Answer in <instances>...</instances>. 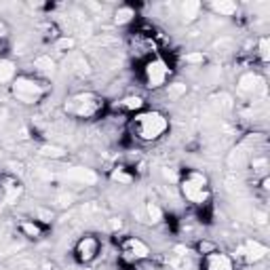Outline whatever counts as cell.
Listing matches in <instances>:
<instances>
[{
  "label": "cell",
  "mask_w": 270,
  "mask_h": 270,
  "mask_svg": "<svg viewBox=\"0 0 270 270\" xmlns=\"http://www.w3.org/2000/svg\"><path fill=\"white\" fill-rule=\"evenodd\" d=\"M167 129H169V121L161 112H141L133 118V133L144 141L159 139Z\"/></svg>",
  "instance_id": "6da1fadb"
},
{
  "label": "cell",
  "mask_w": 270,
  "mask_h": 270,
  "mask_svg": "<svg viewBox=\"0 0 270 270\" xmlns=\"http://www.w3.org/2000/svg\"><path fill=\"white\" fill-rule=\"evenodd\" d=\"M182 194L188 198L190 203L196 205H203L207 198H209V182L203 173H188L186 177L182 179Z\"/></svg>",
  "instance_id": "7a4b0ae2"
},
{
  "label": "cell",
  "mask_w": 270,
  "mask_h": 270,
  "mask_svg": "<svg viewBox=\"0 0 270 270\" xmlns=\"http://www.w3.org/2000/svg\"><path fill=\"white\" fill-rule=\"evenodd\" d=\"M11 93L17 102L23 104H36L38 99L45 95V87L40 82H36L34 78H27V76H17L11 84Z\"/></svg>",
  "instance_id": "3957f363"
},
{
  "label": "cell",
  "mask_w": 270,
  "mask_h": 270,
  "mask_svg": "<svg viewBox=\"0 0 270 270\" xmlns=\"http://www.w3.org/2000/svg\"><path fill=\"white\" fill-rule=\"evenodd\" d=\"M99 108H102V102H99V97H95L91 93L74 95L72 99H68V104H66V110L74 116H93Z\"/></svg>",
  "instance_id": "277c9868"
},
{
  "label": "cell",
  "mask_w": 270,
  "mask_h": 270,
  "mask_svg": "<svg viewBox=\"0 0 270 270\" xmlns=\"http://www.w3.org/2000/svg\"><path fill=\"white\" fill-rule=\"evenodd\" d=\"M144 76H146V84L150 89H159L167 82L169 76V66L163 59H152L146 64L144 68Z\"/></svg>",
  "instance_id": "5b68a950"
},
{
  "label": "cell",
  "mask_w": 270,
  "mask_h": 270,
  "mask_svg": "<svg viewBox=\"0 0 270 270\" xmlns=\"http://www.w3.org/2000/svg\"><path fill=\"white\" fill-rule=\"evenodd\" d=\"M99 251V241L95 236H84L76 245V260L78 262H91Z\"/></svg>",
  "instance_id": "8992f818"
},
{
  "label": "cell",
  "mask_w": 270,
  "mask_h": 270,
  "mask_svg": "<svg viewBox=\"0 0 270 270\" xmlns=\"http://www.w3.org/2000/svg\"><path fill=\"white\" fill-rule=\"evenodd\" d=\"M205 270H234V264L230 260V255H226L222 251H211L205 258Z\"/></svg>",
  "instance_id": "52a82bcc"
},
{
  "label": "cell",
  "mask_w": 270,
  "mask_h": 270,
  "mask_svg": "<svg viewBox=\"0 0 270 270\" xmlns=\"http://www.w3.org/2000/svg\"><path fill=\"white\" fill-rule=\"evenodd\" d=\"M238 253L243 255V258L247 262H260L262 258H266V253H268V247L258 243V241H249V243H245V247H241Z\"/></svg>",
  "instance_id": "ba28073f"
},
{
  "label": "cell",
  "mask_w": 270,
  "mask_h": 270,
  "mask_svg": "<svg viewBox=\"0 0 270 270\" xmlns=\"http://www.w3.org/2000/svg\"><path fill=\"white\" fill-rule=\"evenodd\" d=\"M264 89V80L258 76V74H253V72H247L238 78V91L241 93H258Z\"/></svg>",
  "instance_id": "9c48e42d"
},
{
  "label": "cell",
  "mask_w": 270,
  "mask_h": 270,
  "mask_svg": "<svg viewBox=\"0 0 270 270\" xmlns=\"http://www.w3.org/2000/svg\"><path fill=\"white\" fill-rule=\"evenodd\" d=\"M125 251L129 253L131 258H135V260H144V258H148V253H150L148 245L141 243V241L135 238V236H131V238L125 241Z\"/></svg>",
  "instance_id": "30bf717a"
},
{
  "label": "cell",
  "mask_w": 270,
  "mask_h": 270,
  "mask_svg": "<svg viewBox=\"0 0 270 270\" xmlns=\"http://www.w3.org/2000/svg\"><path fill=\"white\" fill-rule=\"evenodd\" d=\"M66 177L72 179V182H80V184H95L97 182V173L91 171V169H84V167H72V169H68Z\"/></svg>",
  "instance_id": "8fae6325"
},
{
  "label": "cell",
  "mask_w": 270,
  "mask_h": 270,
  "mask_svg": "<svg viewBox=\"0 0 270 270\" xmlns=\"http://www.w3.org/2000/svg\"><path fill=\"white\" fill-rule=\"evenodd\" d=\"M179 13H182V19L190 23L198 17V13H201V3H198V0H186V3H182Z\"/></svg>",
  "instance_id": "7c38bea8"
},
{
  "label": "cell",
  "mask_w": 270,
  "mask_h": 270,
  "mask_svg": "<svg viewBox=\"0 0 270 270\" xmlns=\"http://www.w3.org/2000/svg\"><path fill=\"white\" fill-rule=\"evenodd\" d=\"M211 11L218 13V15H222V17H230L236 13V3H232V0H213Z\"/></svg>",
  "instance_id": "4fadbf2b"
},
{
  "label": "cell",
  "mask_w": 270,
  "mask_h": 270,
  "mask_svg": "<svg viewBox=\"0 0 270 270\" xmlns=\"http://www.w3.org/2000/svg\"><path fill=\"white\" fill-rule=\"evenodd\" d=\"M15 80V64L9 59H0V84Z\"/></svg>",
  "instance_id": "5bb4252c"
},
{
  "label": "cell",
  "mask_w": 270,
  "mask_h": 270,
  "mask_svg": "<svg viewBox=\"0 0 270 270\" xmlns=\"http://www.w3.org/2000/svg\"><path fill=\"white\" fill-rule=\"evenodd\" d=\"M3 190H5V198L9 203H15L17 196L21 194V186H19V182H15V179H7Z\"/></svg>",
  "instance_id": "9a60e30c"
},
{
  "label": "cell",
  "mask_w": 270,
  "mask_h": 270,
  "mask_svg": "<svg viewBox=\"0 0 270 270\" xmlns=\"http://www.w3.org/2000/svg\"><path fill=\"white\" fill-rule=\"evenodd\" d=\"M135 17V11L131 9V7H121L116 13H114V21L118 23V25H125V23H129L131 19Z\"/></svg>",
  "instance_id": "2e32d148"
},
{
  "label": "cell",
  "mask_w": 270,
  "mask_h": 270,
  "mask_svg": "<svg viewBox=\"0 0 270 270\" xmlns=\"http://www.w3.org/2000/svg\"><path fill=\"white\" fill-rule=\"evenodd\" d=\"M141 106H144V99L141 97H135V95H131V97H125L123 102H118V108H123V110H139Z\"/></svg>",
  "instance_id": "e0dca14e"
},
{
  "label": "cell",
  "mask_w": 270,
  "mask_h": 270,
  "mask_svg": "<svg viewBox=\"0 0 270 270\" xmlns=\"http://www.w3.org/2000/svg\"><path fill=\"white\" fill-rule=\"evenodd\" d=\"M40 154L47 156V159H62V156L66 154V150L59 148V146H42L40 148Z\"/></svg>",
  "instance_id": "ac0fdd59"
},
{
  "label": "cell",
  "mask_w": 270,
  "mask_h": 270,
  "mask_svg": "<svg viewBox=\"0 0 270 270\" xmlns=\"http://www.w3.org/2000/svg\"><path fill=\"white\" fill-rule=\"evenodd\" d=\"M34 68H38L40 72H53V70H55V62L51 57H47V55H42V57H38L34 62Z\"/></svg>",
  "instance_id": "d6986e66"
},
{
  "label": "cell",
  "mask_w": 270,
  "mask_h": 270,
  "mask_svg": "<svg viewBox=\"0 0 270 270\" xmlns=\"http://www.w3.org/2000/svg\"><path fill=\"white\" fill-rule=\"evenodd\" d=\"M21 232L30 238H38L40 236V226L34 222H21Z\"/></svg>",
  "instance_id": "ffe728a7"
},
{
  "label": "cell",
  "mask_w": 270,
  "mask_h": 270,
  "mask_svg": "<svg viewBox=\"0 0 270 270\" xmlns=\"http://www.w3.org/2000/svg\"><path fill=\"white\" fill-rule=\"evenodd\" d=\"M167 95L173 97V99H177V97H182V95H186V84H184V82H171V84L167 87Z\"/></svg>",
  "instance_id": "44dd1931"
},
{
  "label": "cell",
  "mask_w": 270,
  "mask_h": 270,
  "mask_svg": "<svg viewBox=\"0 0 270 270\" xmlns=\"http://www.w3.org/2000/svg\"><path fill=\"white\" fill-rule=\"evenodd\" d=\"M146 211H148V218H150V222L152 224H156V222H161V218H163V211L156 207L154 203H148L146 205Z\"/></svg>",
  "instance_id": "7402d4cb"
},
{
  "label": "cell",
  "mask_w": 270,
  "mask_h": 270,
  "mask_svg": "<svg viewBox=\"0 0 270 270\" xmlns=\"http://www.w3.org/2000/svg\"><path fill=\"white\" fill-rule=\"evenodd\" d=\"M74 45H76V40H74V38H70V36H66V38H59L55 47H57V51L66 53V51H70V49H74Z\"/></svg>",
  "instance_id": "603a6c76"
},
{
  "label": "cell",
  "mask_w": 270,
  "mask_h": 270,
  "mask_svg": "<svg viewBox=\"0 0 270 270\" xmlns=\"http://www.w3.org/2000/svg\"><path fill=\"white\" fill-rule=\"evenodd\" d=\"M260 57H262V62H268V59H270V51H268V38H266V36L260 40Z\"/></svg>",
  "instance_id": "cb8c5ba5"
},
{
  "label": "cell",
  "mask_w": 270,
  "mask_h": 270,
  "mask_svg": "<svg viewBox=\"0 0 270 270\" xmlns=\"http://www.w3.org/2000/svg\"><path fill=\"white\" fill-rule=\"evenodd\" d=\"M112 179H114V182H123V184H129L131 182V175L125 173V169H118V171L112 173Z\"/></svg>",
  "instance_id": "d4e9b609"
},
{
  "label": "cell",
  "mask_w": 270,
  "mask_h": 270,
  "mask_svg": "<svg viewBox=\"0 0 270 270\" xmlns=\"http://www.w3.org/2000/svg\"><path fill=\"white\" fill-rule=\"evenodd\" d=\"M203 62H205L203 53H190V55H186V64H203Z\"/></svg>",
  "instance_id": "484cf974"
},
{
  "label": "cell",
  "mask_w": 270,
  "mask_h": 270,
  "mask_svg": "<svg viewBox=\"0 0 270 270\" xmlns=\"http://www.w3.org/2000/svg\"><path fill=\"white\" fill-rule=\"evenodd\" d=\"M198 251H203V253H211V251H216V249H213V245H209V243H201V245H198Z\"/></svg>",
  "instance_id": "4316f807"
},
{
  "label": "cell",
  "mask_w": 270,
  "mask_h": 270,
  "mask_svg": "<svg viewBox=\"0 0 270 270\" xmlns=\"http://www.w3.org/2000/svg\"><path fill=\"white\" fill-rule=\"evenodd\" d=\"M9 36V27L5 21H0V38H7Z\"/></svg>",
  "instance_id": "83f0119b"
}]
</instances>
